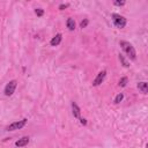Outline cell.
Wrapping results in <instances>:
<instances>
[{
  "label": "cell",
  "mask_w": 148,
  "mask_h": 148,
  "mask_svg": "<svg viewBox=\"0 0 148 148\" xmlns=\"http://www.w3.org/2000/svg\"><path fill=\"white\" fill-rule=\"evenodd\" d=\"M119 45L121 46V49L124 50V52L128 56V58H131L132 60H135V59H136L135 49H134V46H133L131 43H128V42H126V40H120V42H119Z\"/></svg>",
  "instance_id": "6da1fadb"
},
{
  "label": "cell",
  "mask_w": 148,
  "mask_h": 148,
  "mask_svg": "<svg viewBox=\"0 0 148 148\" xmlns=\"http://www.w3.org/2000/svg\"><path fill=\"white\" fill-rule=\"evenodd\" d=\"M111 17H112V22H113V24H114L117 28H119V29L125 28L127 21H126V18H125L124 16H121V15H119V14H112Z\"/></svg>",
  "instance_id": "7a4b0ae2"
},
{
  "label": "cell",
  "mask_w": 148,
  "mask_h": 148,
  "mask_svg": "<svg viewBox=\"0 0 148 148\" xmlns=\"http://www.w3.org/2000/svg\"><path fill=\"white\" fill-rule=\"evenodd\" d=\"M27 121H28V119H25V118L22 119V120H18V121H14V123H12L10 125H8L6 127V131H16V130H20L23 126H25Z\"/></svg>",
  "instance_id": "3957f363"
},
{
  "label": "cell",
  "mask_w": 148,
  "mask_h": 148,
  "mask_svg": "<svg viewBox=\"0 0 148 148\" xmlns=\"http://www.w3.org/2000/svg\"><path fill=\"white\" fill-rule=\"evenodd\" d=\"M16 86H17V81H16V80L9 81V82L6 84V87H5V95H6V96H12V95L14 94L15 89H16Z\"/></svg>",
  "instance_id": "277c9868"
},
{
  "label": "cell",
  "mask_w": 148,
  "mask_h": 148,
  "mask_svg": "<svg viewBox=\"0 0 148 148\" xmlns=\"http://www.w3.org/2000/svg\"><path fill=\"white\" fill-rule=\"evenodd\" d=\"M105 75H106V71H101V72L96 75V77L94 79V81H92V86H99V84L104 81Z\"/></svg>",
  "instance_id": "5b68a950"
},
{
  "label": "cell",
  "mask_w": 148,
  "mask_h": 148,
  "mask_svg": "<svg viewBox=\"0 0 148 148\" xmlns=\"http://www.w3.org/2000/svg\"><path fill=\"white\" fill-rule=\"evenodd\" d=\"M72 112H73L74 118H76V119H80L81 118V110H80L79 105L75 102L72 103Z\"/></svg>",
  "instance_id": "8992f818"
},
{
  "label": "cell",
  "mask_w": 148,
  "mask_h": 148,
  "mask_svg": "<svg viewBox=\"0 0 148 148\" xmlns=\"http://www.w3.org/2000/svg\"><path fill=\"white\" fill-rule=\"evenodd\" d=\"M61 39H62V35L61 34H57L54 37H52V39L50 40V44L51 46H57L61 43Z\"/></svg>",
  "instance_id": "52a82bcc"
},
{
  "label": "cell",
  "mask_w": 148,
  "mask_h": 148,
  "mask_svg": "<svg viewBox=\"0 0 148 148\" xmlns=\"http://www.w3.org/2000/svg\"><path fill=\"white\" fill-rule=\"evenodd\" d=\"M29 143V138L28 136H23V138H21V139H18L16 142H15V146L16 147H24V146H27Z\"/></svg>",
  "instance_id": "ba28073f"
},
{
  "label": "cell",
  "mask_w": 148,
  "mask_h": 148,
  "mask_svg": "<svg viewBox=\"0 0 148 148\" xmlns=\"http://www.w3.org/2000/svg\"><path fill=\"white\" fill-rule=\"evenodd\" d=\"M138 88L142 94H147L148 92V83L146 81H141L138 83Z\"/></svg>",
  "instance_id": "9c48e42d"
},
{
  "label": "cell",
  "mask_w": 148,
  "mask_h": 148,
  "mask_svg": "<svg viewBox=\"0 0 148 148\" xmlns=\"http://www.w3.org/2000/svg\"><path fill=\"white\" fill-rule=\"evenodd\" d=\"M66 25H67L68 30L73 31V30L75 29V21H74V18L68 17V18H67V21H66Z\"/></svg>",
  "instance_id": "30bf717a"
},
{
  "label": "cell",
  "mask_w": 148,
  "mask_h": 148,
  "mask_svg": "<svg viewBox=\"0 0 148 148\" xmlns=\"http://www.w3.org/2000/svg\"><path fill=\"white\" fill-rule=\"evenodd\" d=\"M119 60H120V62L123 64V66H124V67H128V66H130L128 61H127V60L125 59V57H124V56H123L121 53L119 54Z\"/></svg>",
  "instance_id": "8fae6325"
},
{
  "label": "cell",
  "mask_w": 148,
  "mask_h": 148,
  "mask_svg": "<svg viewBox=\"0 0 148 148\" xmlns=\"http://www.w3.org/2000/svg\"><path fill=\"white\" fill-rule=\"evenodd\" d=\"M123 98H124V94H121V92H120V94H118V95L114 97V103H116V104L120 103V102L123 101Z\"/></svg>",
  "instance_id": "7c38bea8"
},
{
  "label": "cell",
  "mask_w": 148,
  "mask_h": 148,
  "mask_svg": "<svg viewBox=\"0 0 148 148\" xmlns=\"http://www.w3.org/2000/svg\"><path fill=\"white\" fill-rule=\"evenodd\" d=\"M127 81H128V80H127V77H126V76L121 77V79L119 80V86H120V87H125V86L127 84Z\"/></svg>",
  "instance_id": "4fadbf2b"
},
{
  "label": "cell",
  "mask_w": 148,
  "mask_h": 148,
  "mask_svg": "<svg viewBox=\"0 0 148 148\" xmlns=\"http://www.w3.org/2000/svg\"><path fill=\"white\" fill-rule=\"evenodd\" d=\"M35 14L40 17V16L44 15V9H42V8H36V9H35Z\"/></svg>",
  "instance_id": "5bb4252c"
},
{
  "label": "cell",
  "mask_w": 148,
  "mask_h": 148,
  "mask_svg": "<svg viewBox=\"0 0 148 148\" xmlns=\"http://www.w3.org/2000/svg\"><path fill=\"white\" fill-rule=\"evenodd\" d=\"M88 23H89L88 18H84L83 21H81V22H80V28H82V29H83V28H86V27L88 25Z\"/></svg>",
  "instance_id": "9a60e30c"
},
{
  "label": "cell",
  "mask_w": 148,
  "mask_h": 148,
  "mask_svg": "<svg viewBox=\"0 0 148 148\" xmlns=\"http://www.w3.org/2000/svg\"><path fill=\"white\" fill-rule=\"evenodd\" d=\"M113 5L114 6H124L125 1H113Z\"/></svg>",
  "instance_id": "2e32d148"
},
{
  "label": "cell",
  "mask_w": 148,
  "mask_h": 148,
  "mask_svg": "<svg viewBox=\"0 0 148 148\" xmlns=\"http://www.w3.org/2000/svg\"><path fill=\"white\" fill-rule=\"evenodd\" d=\"M68 6H69L68 3H61V5L59 6V9H60V10H62V9H66Z\"/></svg>",
  "instance_id": "e0dca14e"
},
{
  "label": "cell",
  "mask_w": 148,
  "mask_h": 148,
  "mask_svg": "<svg viewBox=\"0 0 148 148\" xmlns=\"http://www.w3.org/2000/svg\"><path fill=\"white\" fill-rule=\"evenodd\" d=\"M80 123H81L82 125H87V119H84V118H80Z\"/></svg>",
  "instance_id": "ac0fdd59"
}]
</instances>
